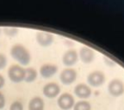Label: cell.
<instances>
[{
	"label": "cell",
	"mask_w": 124,
	"mask_h": 110,
	"mask_svg": "<svg viewBox=\"0 0 124 110\" xmlns=\"http://www.w3.org/2000/svg\"><path fill=\"white\" fill-rule=\"evenodd\" d=\"M10 55L21 66H28L31 60L30 52L23 44L13 45L10 48Z\"/></svg>",
	"instance_id": "cell-1"
},
{
	"label": "cell",
	"mask_w": 124,
	"mask_h": 110,
	"mask_svg": "<svg viewBox=\"0 0 124 110\" xmlns=\"http://www.w3.org/2000/svg\"><path fill=\"white\" fill-rule=\"evenodd\" d=\"M8 77L13 83H21L24 81L25 69L19 65H12L8 69Z\"/></svg>",
	"instance_id": "cell-2"
},
{
	"label": "cell",
	"mask_w": 124,
	"mask_h": 110,
	"mask_svg": "<svg viewBox=\"0 0 124 110\" xmlns=\"http://www.w3.org/2000/svg\"><path fill=\"white\" fill-rule=\"evenodd\" d=\"M60 78L63 84H66V85L71 84L77 78V72H76L75 70L71 69V68L65 69L60 73Z\"/></svg>",
	"instance_id": "cell-3"
},
{
	"label": "cell",
	"mask_w": 124,
	"mask_h": 110,
	"mask_svg": "<svg viewBox=\"0 0 124 110\" xmlns=\"http://www.w3.org/2000/svg\"><path fill=\"white\" fill-rule=\"evenodd\" d=\"M58 105L61 109L68 110L74 106V98L68 93L62 94L58 99Z\"/></svg>",
	"instance_id": "cell-4"
},
{
	"label": "cell",
	"mask_w": 124,
	"mask_h": 110,
	"mask_svg": "<svg viewBox=\"0 0 124 110\" xmlns=\"http://www.w3.org/2000/svg\"><path fill=\"white\" fill-rule=\"evenodd\" d=\"M36 41L41 46H49L54 41V36L52 34L44 32V31H39L36 34Z\"/></svg>",
	"instance_id": "cell-5"
},
{
	"label": "cell",
	"mask_w": 124,
	"mask_h": 110,
	"mask_svg": "<svg viewBox=\"0 0 124 110\" xmlns=\"http://www.w3.org/2000/svg\"><path fill=\"white\" fill-rule=\"evenodd\" d=\"M42 92L44 95L47 98H54L60 94V88L55 83H48L43 87Z\"/></svg>",
	"instance_id": "cell-6"
},
{
	"label": "cell",
	"mask_w": 124,
	"mask_h": 110,
	"mask_svg": "<svg viewBox=\"0 0 124 110\" xmlns=\"http://www.w3.org/2000/svg\"><path fill=\"white\" fill-rule=\"evenodd\" d=\"M89 84L93 87H99L104 82V75L101 72H93L87 77Z\"/></svg>",
	"instance_id": "cell-7"
},
{
	"label": "cell",
	"mask_w": 124,
	"mask_h": 110,
	"mask_svg": "<svg viewBox=\"0 0 124 110\" xmlns=\"http://www.w3.org/2000/svg\"><path fill=\"white\" fill-rule=\"evenodd\" d=\"M108 92L114 96H119L124 92V85L119 79H114L108 84Z\"/></svg>",
	"instance_id": "cell-8"
},
{
	"label": "cell",
	"mask_w": 124,
	"mask_h": 110,
	"mask_svg": "<svg viewBox=\"0 0 124 110\" xmlns=\"http://www.w3.org/2000/svg\"><path fill=\"white\" fill-rule=\"evenodd\" d=\"M58 71V67L55 65L45 64L40 68V74L43 78H50Z\"/></svg>",
	"instance_id": "cell-9"
},
{
	"label": "cell",
	"mask_w": 124,
	"mask_h": 110,
	"mask_svg": "<svg viewBox=\"0 0 124 110\" xmlns=\"http://www.w3.org/2000/svg\"><path fill=\"white\" fill-rule=\"evenodd\" d=\"M78 61V53L75 50H69L63 54L62 62L66 66H72Z\"/></svg>",
	"instance_id": "cell-10"
},
{
	"label": "cell",
	"mask_w": 124,
	"mask_h": 110,
	"mask_svg": "<svg viewBox=\"0 0 124 110\" xmlns=\"http://www.w3.org/2000/svg\"><path fill=\"white\" fill-rule=\"evenodd\" d=\"M74 93L78 97L81 99H86L91 95V90L89 86H87L85 83H79L74 89Z\"/></svg>",
	"instance_id": "cell-11"
},
{
	"label": "cell",
	"mask_w": 124,
	"mask_h": 110,
	"mask_svg": "<svg viewBox=\"0 0 124 110\" xmlns=\"http://www.w3.org/2000/svg\"><path fill=\"white\" fill-rule=\"evenodd\" d=\"M79 57L80 59L84 63L88 64L94 59V52L91 49L88 48V47H82L79 52Z\"/></svg>",
	"instance_id": "cell-12"
},
{
	"label": "cell",
	"mask_w": 124,
	"mask_h": 110,
	"mask_svg": "<svg viewBox=\"0 0 124 110\" xmlns=\"http://www.w3.org/2000/svg\"><path fill=\"white\" fill-rule=\"evenodd\" d=\"M44 102L40 96H35L29 101V110H43Z\"/></svg>",
	"instance_id": "cell-13"
},
{
	"label": "cell",
	"mask_w": 124,
	"mask_h": 110,
	"mask_svg": "<svg viewBox=\"0 0 124 110\" xmlns=\"http://www.w3.org/2000/svg\"><path fill=\"white\" fill-rule=\"evenodd\" d=\"M37 78V72L36 70L32 67H29L25 69V77H24V81L27 83H32L35 81Z\"/></svg>",
	"instance_id": "cell-14"
},
{
	"label": "cell",
	"mask_w": 124,
	"mask_h": 110,
	"mask_svg": "<svg viewBox=\"0 0 124 110\" xmlns=\"http://www.w3.org/2000/svg\"><path fill=\"white\" fill-rule=\"evenodd\" d=\"M74 110H91V106L86 101H80L74 105Z\"/></svg>",
	"instance_id": "cell-15"
},
{
	"label": "cell",
	"mask_w": 124,
	"mask_h": 110,
	"mask_svg": "<svg viewBox=\"0 0 124 110\" xmlns=\"http://www.w3.org/2000/svg\"><path fill=\"white\" fill-rule=\"evenodd\" d=\"M3 30H4V35L9 37H14L18 34V29H16V28H12V27L4 28Z\"/></svg>",
	"instance_id": "cell-16"
},
{
	"label": "cell",
	"mask_w": 124,
	"mask_h": 110,
	"mask_svg": "<svg viewBox=\"0 0 124 110\" xmlns=\"http://www.w3.org/2000/svg\"><path fill=\"white\" fill-rule=\"evenodd\" d=\"M10 110H23V105L19 101H15L11 103Z\"/></svg>",
	"instance_id": "cell-17"
},
{
	"label": "cell",
	"mask_w": 124,
	"mask_h": 110,
	"mask_svg": "<svg viewBox=\"0 0 124 110\" xmlns=\"http://www.w3.org/2000/svg\"><path fill=\"white\" fill-rule=\"evenodd\" d=\"M8 63V60L6 56L4 53H1L0 52V70H3L6 67Z\"/></svg>",
	"instance_id": "cell-18"
},
{
	"label": "cell",
	"mask_w": 124,
	"mask_h": 110,
	"mask_svg": "<svg viewBox=\"0 0 124 110\" xmlns=\"http://www.w3.org/2000/svg\"><path fill=\"white\" fill-rule=\"evenodd\" d=\"M4 106H5V97L2 92H0V109H3Z\"/></svg>",
	"instance_id": "cell-19"
},
{
	"label": "cell",
	"mask_w": 124,
	"mask_h": 110,
	"mask_svg": "<svg viewBox=\"0 0 124 110\" xmlns=\"http://www.w3.org/2000/svg\"><path fill=\"white\" fill-rule=\"evenodd\" d=\"M4 83H5V79H4V77L0 74V89H2V88L4 87Z\"/></svg>",
	"instance_id": "cell-20"
},
{
	"label": "cell",
	"mask_w": 124,
	"mask_h": 110,
	"mask_svg": "<svg viewBox=\"0 0 124 110\" xmlns=\"http://www.w3.org/2000/svg\"><path fill=\"white\" fill-rule=\"evenodd\" d=\"M0 33H1V29H0Z\"/></svg>",
	"instance_id": "cell-21"
}]
</instances>
